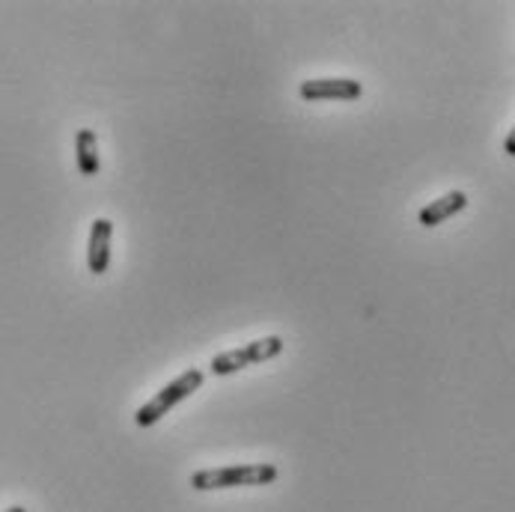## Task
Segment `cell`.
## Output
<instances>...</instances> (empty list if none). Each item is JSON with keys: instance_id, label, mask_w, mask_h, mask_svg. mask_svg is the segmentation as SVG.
I'll list each match as a JSON object with an SVG mask.
<instances>
[{"instance_id": "obj_1", "label": "cell", "mask_w": 515, "mask_h": 512, "mask_svg": "<svg viewBox=\"0 0 515 512\" xmlns=\"http://www.w3.org/2000/svg\"><path fill=\"white\" fill-rule=\"evenodd\" d=\"M277 480V465L254 462V465H230V468H206L191 477V489L197 492H221L242 486H268Z\"/></svg>"}, {"instance_id": "obj_2", "label": "cell", "mask_w": 515, "mask_h": 512, "mask_svg": "<svg viewBox=\"0 0 515 512\" xmlns=\"http://www.w3.org/2000/svg\"><path fill=\"white\" fill-rule=\"evenodd\" d=\"M203 370H185L182 376H176L173 382L167 384V387H161L149 402H143L137 411H134V426H140V429H149V426H155L164 414H170L182 399H188L194 390H200L203 387Z\"/></svg>"}, {"instance_id": "obj_3", "label": "cell", "mask_w": 515, "mask_h": 512, "mask_svg": "<svg viewBox=\"0 0 515 512\" xmlns=\"http://www.w3.org/2000/svg\"><path fill=\"white\" fill-rule=\"evenodd\" d=\"M283 352V340L280 337H262V340H254L242 349H230V352H221L212 358L209 370L215 376H233V373H242L248 367H257V364H265L271 358H277Z\"/></svg>"}, {"instance_id": "obj_4", "label": "cell", "mask_w": 515, "mask_h": 512, "mask_svg": "<svg viewBox=\"0 0 515 512\" xmlns=\"http://www.w3.org/2000/svg\"><path fill=\"white\" fill-rule=\"evenodd\" d=\"M304 102H355L364 96V84L355 78H313L298 87Z\"/></svg>"}, {"instance_id": "obj_5", "label": "cell", "mask_w": 515, "mask_h": 512, "mask_svg": "<svg viewBox=\"0 0 515 512\" xmlns=\"http://www.w3.org/2000/svg\"><path fill=\"white\" fill-rule=\"evenodd\" d=\"M111 242H114V224L108 218H96L87 242V265L93 274H105L111 268Z\"/></svg>"}, {"instance_id": "obj_6", "label": "cell", "mask_w": 515, "mask_h": 512, "mask_svg": "<svg viewBox=\"0 0 515 512\" xmlns=\"http://www.w3.org/2000/svg\"><path fill=\"white\" fill-rule=\"evenodd\" d=\"M465 209H468V194L465 191H450V194L432 200L429 206H423L420 215H417V221L423 227H438V224H444L447 218H453V215H459Z\"/></svg>"}, {"instance_id": "obj_7", "label": "cell", "mask_w": 515, "mask_h": 512, "mask_svg": "<svg viewBox=\"0 0 515 512\" xmlns=\"http://www.w3.org/2000/svg\"><path fill=\"white\" fill-rule=\"evenodd\" d=\"M75 161H78L81 176H87V179L99 176L102 158H99V140H96L93 128H78V134H75Z\"/></svg>"}, {"instance_id": "obj_8", "label": "cell", "mask_w": 515, "mask_h": 512, "mask_svg": "<svg viewBox=\"0 0 515 512\" xmlns=\"http://www.w3.org/2000/svg\"><path fill=\"white\" fill-rule=\"evenodd\" d=\"M504 152H507L510 158H515V128L507 134V140H504Z\"/></svg>"}, {"instance_id": "obj_9", "label": "cell", "mask_w": 515, "mask_h": 512, "mask_svg": "<svg viewBox=\"0 0 515 512\" xmlns=\"http://www.w3.org/2000/svg\"><path fill=\"white\" fill-rule=\"evenodd\" d=\"M3 512H27L24 507H9V510H3Z\"/></svg>"}]
</instances>
